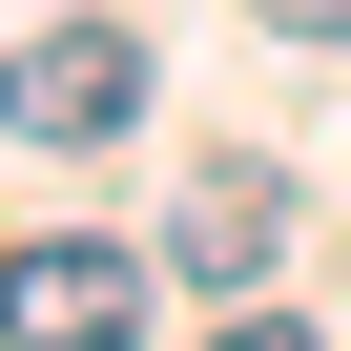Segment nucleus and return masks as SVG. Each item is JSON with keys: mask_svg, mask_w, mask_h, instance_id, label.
Returning a JSON list of instances; mask_svg holds the SVG:
<instances>
[{"mask_svg": "<svg viewBox=\"0 0 351 351\" xmlns=\"http://www.w3.org/2000/svg\"><path fill=\"white\" fill-rule=\"evenodd\" d=\"M269 248H289V186H269V165H207V186L165 207V269H186V289H248Z\"/></svg>", "mask_w": 351, "mask_h": 351, "instance_id": "7ed1b4c3", "label": "nucleus"}, {"mask_svg": "<svg viewBox=\"0 0 351 351\" xmlns=\"http://www.w3.org/2000/svg\"><path fill=\"white\" fill-rule=\"evenodd\" d=\"M0 124H21V145H124L145 124V42L124 21H42L21 62H0Z\"/></svg>", "mask_w": 351, "mask_h": 351, "instance_id": "f257e3e1", "label": "nucleus"}, {"mask_svg": "<svg viewBox=\"0 0 351 351\" xmlns=\"http://www.w3.org/2000/svg\"><path fill=\"white\" fill-rule=\"evenodd\" d=\"M248 21H269V42H351V0H248Z\"/></svg>", "mask_w": 351, "mask_h": 351, "instance_id": "20e7f679", "label": "nucleus"}, {"mask_svg": "<svg viewBox=\"0 0 351 351\" xmlns=\"http://www.w3.org/2000/svg\"><path fill=\"white\" fill-rule=\"evenodd\" d=\"M0 330H21V351H104V330H145V248H104V228L0 248Z\"/></svg>", "mask_w": 351, "mask_h": 351, "instance_id": "f03ea898", "label": "nucleus"}]
</instances>
